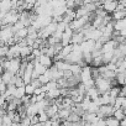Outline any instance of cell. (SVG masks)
<instances>
[{
    "mask_svg": "<svg viewBox=\"0 0 126 126\" xmlns=\"http://www.w3.org/2000/svg\"><path fill=\"white\" fill-rule=\"evenodd\" d=\"M9 61H10V64H9L8 71H10L13 74H16L19 68H20V64H21V58L20 57H14Z\"/></svg>",
    "mask_w": 126,
    "mask_h": 126,
    "instance_id": "1",
    "label": "cell"
},
{
    "mask_svg": "<svg viewBox=\"0 0 126 126\" xmlns=\"http://www.w3.org/2000/svg\"><path fill=\"white\" fill-rule=\"evenodd\" d=\"M36 59L38 61V63H41V64H42L43 67H46V68H49V67L53 64L52 57H49V56H47V54H41V56H38Z\"/></svg>",
    "mask_w": 126,
    "mask_h": 126,
    "instance_id": "2",
    "label": "cell"
},
{
    "mask_svg": "<svg viewBox=\"0 0 126 126\" xmlns=\"http://www.w3.org/2000/svg\"><path fill=\"white\" fill-rule=\"evenodd\" d=\"M116 46H117V42H116L115 40L110 38V40H108L106 42H104V43L101 45L100 51H101V53H104V52H108V51H111V49L116 48Z\"/></svg>",
    "mask_w": 126,
    "mask_h": 126,
    "instance_id": "3",
    "label": "cell"
},
{
    "mask_svg": "<svg viewBox=\"0 0 126 126\" xmlns=\"http://www.w3.org/2000/svg\"><path fill=\"white\" fill-rule=\"evenodd\" d=\"M116 5H117V0H112V1H106V0H104L101 8H103L108 14H111V13L116 9Z\"/></svg>",
    "mask_w": 126,
    "mask_h": 126,
    "instance_id": "4",
    "label": "cell"
},
{
    "mask_svg": "<svg viewBox=\"0 0 126 126\" xmlns=\"http://www.w3.org/2000/svg\"><path fill=\"white\" fill-rule=\"evenodd\" d=\"M84 41V33L82 31H74L71 36V43H80Z\"/></svg>",
    "mask_w": 126,
    "mask_h": 126,
    "instance_id": "5",
    "label": "cell"
},
{
    "mask_svg": "<svg viewBox=\"0 0 126 126\" xmlns=\"http://www.w3.org/2000/svg\"><path fill=\"white\" fill-rule=\"evenodd\" d=\"M53 64L57 67V69L59 71H66V69H69V66H71V63L64 61V59H61V61H56L53 62Z\"/></svg>",
    "mask_w": 126,
    "mask_h": 126,
    "instance_id": "6",
    "label": "cell"
},
{
    "mask_svg": "<svg viewBox=\"0 0 126 126\" xmlns=\"http://www.w3.org/2000/svg\"><path fill=\"white\" fill-rule=\"evenodd\" d=\"M85 95H88V96L90 98V100H94V99H96L100 94H99V90L96 89V87L93 85V87L87 88V93H85Z\"/></svg>",
    "mask_w": 126,
    "mask_h": 126,
    "instance_id": "7",
    "label": "cell"
},
{
    "mask_svg": "<svg viewBox=\"0 0 126 126\" xmlns=\"http://www.w3.org/2000/svg\"><path fill=\"white\" fill-rule=\"evenodd\" d=\"M114 31H120L122 29H126V20L125 17L119 19V20H114Z\"/></svg>",
    "mask_w": 126,
    "mask_h": 126,
    "instance_id": "8",
    "label": "cell"
},
{
    "mask_svg": "<svg viewBox=\"0 0 126 126\" xmlns=\"http://www.w3.org/2000/svg\"><path fill=\"white\" fill-rule=\"evenodd\" d=\"M13 76H14V74H13L10 71H4L1 74H0V79H1V82H4L5 84H9Z\"/></svg>",
    "mask_w": 126,
    "mask_h": 126,
    "instance_id": "9",
    "label": "cell"
},
{
    "mask_svg": "<svg viewBox=\"0 0 126 126\" xmlns=\"http://www.w3.org/2000/svg\"><path fill=\"white\" fill-rule=\"evenodd\" d=\"M125 77H126V72H116L115 79L117 82V85H125Z\"/></svg>",
    "mask_w": 126,
    "mask_h": 126,
    "instance_id": "10",
    "label": "cell"
},
{
    "mask_svg": "<svg viewBox=\"0 0 126 126\" xmlns=\"http://www.w3.org/2000/svg\"><path fill=\"white\" fill-rule=\"evenodd\" d=\"M26 93H25V85H21V87H16L15 88V92H14V98H19V99H21L24 95H25Z\"/></svg>",
    "mask_w": 126,
    "mask_h": 126,
    "instance_id": "11",
    "label": "cell"
},
{
    "mask_svg": "<svg viewBox=\"0 0 126 126\" xmlns=\"http://www.w3.org/2000/svg\"><path fill=\"white\" fill-rule=\"evenodd\" d=\"M112 116H114L115 119H117V120H121V119L126 117V111L122 110L121 108H119V109H116V110L112 111Z\"/></svg>",
    "mask_w": 126,
    "mask_h": 126,
    "instance_id": "12",
    "label": "cell"
},
{
    "mask_svg": "<svg viewBox=\"0 0 126 126\" xmlns=\"http://www.w3.org/2000/svg\"><path fill=\"white\" fill-rule=\"evenodd\" d=\"M111 14H112L111 15L112 20H119V19H122V17L126 16V11L125 10H114Z\"/></svg>",
    "mask_w": 126,
    "mask_h": 126,
    "instance_id": "13",
    "label": "cell"
},
{
    "mask_svg": "<svg viewBox=\"0 0 126 126\" xmlns=\"http://www.w3.org/2000/svg\"><path fill=\"white\" fill-rule=\"evenodd\" d=\"M31 51H32V47H31V46H29V45L22 46V47L20 48V58H24V57L29 56V54L31 53Z\"/></svg>",
    "mask_w": 126,
    "mask_h": 126,
    "instance_id": "14",
    "label": "cell"
},
{
    "mask_svg": "<svg viewBox=\"0 0 126 126\" xmlns=\"http://www.w3.org/2000/svg\"><path fill=\"white\" fill-rule=\"evenodd\" d=\"M104 119H105V124H106L108 126H119V120L115 119L112 115L106 116V117H104Z\"/></svg>",
    "mask_w": 126,
    "mask_h": 126,
    "instance_id": "15",
    "label": "cell"
},
{
    "mask_svg": "<svg viewBox=\"0 0 126 126\" xmlns=\"http://www.w3.org/2000/svg\"><path fill=\"white\" fill-rule=\"evenodd\" d=\"M58 116H59V119H62V120H66L68 116H69V114H71V109H58Z\"/></svg>",
    "mask_w": 126,
    "mask_h": 126,
    "instance_id": "16",
    "label": "cell"
},
{
    "mask_svg": "<svg viewBox=\"0 0 126 126\" xmlns=\"http://www.w3.org/2000/svg\"><path fill=\"white\" fill-rule=\"evenodd\" d=\"M0 10H4V11L11 10V0H3V1H0Z\"/></svg>",
    "mask_w": 126,
    "mask_h": 126,
    "instance_id": "17",
    "label": "cell"
},
{
    "mask_svg": "<svg viewBox=\"0 0 126 126\" xmlns=\"http://www.w3.org/2000/svg\"><path fill=\"white\" fill-rule=\"evenodd\" d=\"M11 122H13V120H11V117L8 114L3 115V117L0 119V125H1V126H10Z\"/></svg>",
    "mask_w": 126,
    "mask_h": 126,
    "instance_id": "18",
    "label": "cell"
},
{
    "mask_svg": "<svg viewBox=\"0 0 126 126\" xmlns=\"http://www.w3.org/2000/svg\"><path fill=\"white\" fill-rule=\"evenodd\" d=\"M72 52V43H68L66 46H62V49L59 51V53L63 56V57H66L67 54H69Z\"/></svg>",
    "mask_w": 126,
    "mask_h": 126,
    "instance_id": "19",
    "label": "cell"
},
{
    "mask_svg": "<svg viewBox=\"0 0 126 126\" xmlns=\"http://www.w3.org/2000/svg\"><path fill=\"white\" fill-rule=\"evenodd\" d=\"M69 71L73 73V74H79L80 71H82V66H79L78 63H71L69 66Z\"/></svg>",
    "mask_w": 126,
    "mask_h": 126,
    "instance_id": "20",
    "label": "cell"
},
{
    "mask_svg": "<svg viewBox=\"0 0 126 126\" xmlns=\"http://www.w3.org/2000/svg\"><path fill=\"white\" fill-rule=\"evenodd\" d=\"M20 38H25L26 36H27V29L26 27H22V29H20V30H17L16 32H15Z\"/></svg>",
    "mask_w": 126,
    "mask_h": 126,
    "instance_id": "21",
    "label": "cell"
},
{
    "mask_svg": "<svg viewBox=\"0 0 126 126\" xmlns=\"http://www.w3.org/2000/svg\"><path fill=\"white\" fill-rule=\"evenodd\" d=\"M20 125H22V126H29V125H31L30 116H29V115L22 116V117H21V120H20Z\"/></svg>",
    "mask_w": 126,
    "mask_h": 126,
    "instance_id": "22",
    "label": "cell"
},
{
    "mask_svg": "<svg viewBox=\"0 0 126 126\" xmlns=\"http://www.w3.org/2000/svg\"><path fill=\"white\" fill-rule=\"evenodd\" d=\"M33 90H35V87H33L31 83H29V84H25V93H26L27 95H31V94H33Z\"/></svg>",
    "mask_w": 126,
    "mask_h": 126,
    "instance_id": "23",
    "label": "cell"
},
{
    "mask_svg": "<svg viewBox=\"0 0 126 126\" xmlns=\"http://www.w3.org/2000/svg\"><path fill=\"white\" fill-rule=\"evenodd\" d=\"M37 79L40 80L41 85H42V84H46L47 82H49V80H51V79H49V78H48V77H47L46 74H40V76L37 77Z\"/></svg>",
    "mask_w": 126,
    "mask_h": 126,
    "instance_id": "24",
    "label": "cell"
},
{
    "mask_svg": "<svg viewBox=\"0 0 126 126\" xmlns=\"http://www.w3.org/2000/svg\"><path fill=\"white\" fill-rule=\"evenodd\" d=\"M46 54H47V56H49V57H53V56L56 54V51H54V47H53V45L47 47V52H46Z\"/></svg>",
    "mask_w": 126,
    "mask_h": 126,
    "instance_id": "25",
    "label": "cell"
},
{
    "mask_svg": "<svg viewBox=\"0 0 126 126\" xmlns=\"http://www.w3.org/2000/svg\"><path fill=\"white\" fill-rule=\"evenodd\" d=\"M15 87H21V85H25L24 84V80H22V78L20 77V76H16V80H15Z\"/></svg>",
    "mask_w": 126,
    "mask_h": 126,
    "instance_id": "26",
    "label": "cell"
},
{
    "mask_svg": "<svg viewBox=\"0 0 126 126\" xmlns=\"http://www.w3.org/2000/svg\"><path fill=\"white\" fill-rule=\"evenodd\" d=\"M73 76V73L69 71V69H66V71H63V78H66V79H68V78H71Z\"/></svg>",
    "mask_w": 126,
    "mask_h": 126,
    "instance_id": "27",
    "label": "cell"
},
{
    "mask_svg": "<svg viewBox=\"0 0 126 126\" xmlns=\"http://www.w3.org/2000/svg\"><path fill=\"white\" fill-rule=\"evenodd\" d=\"M31 53L35 56V58H37L38 56H41V51H40V48H32Z\"/></svg>",
    "mask_w": 126,
    "mask_h": 126,
    "instance_id": "28",
    "label": "cell"
},
{
    "mask_svg": "<svg viewBox=\"0 0 126 126\" xmlns=\"http://www.w3.org/2000/svg\"><path fill=\"white\" fill-rule=\"evenodd\" d=\"M5 103H6V101H5L4 96H3V95H0V106H3V105H4Z\"/></svg>",
    "mask_w": 126,
    "mask_h": 126,
    "instance_id": "29",
    "label": "cell"
},
{
    "mask_svg": "<svg viewBox=\"0 0 126 126\" xmlns=\"http://www.w3.org/2000/svg\"><path fill=\"white\" fill-rule=\"evenodd\" d=\"M106 1H112V0H106Z\"/></svg>",
    "mask_w": 126,
    "mask_h": 126,
    "instance_id": "30",
    "label": "cell"
}]
</instances>
